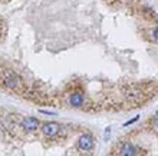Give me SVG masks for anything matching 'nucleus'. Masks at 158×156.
<instances>
[{
  "label": "nucleus",
  "mask_w": 158,
  "mask_h": 156,
  "mask_svg": "<svg viewBox=\"0 0 158 156\" xmlns=\"http://www.w3.org/2000/svg\"><path fill=\"white\" fill-rule=\"evenodd\" d=\"M3 83L7 87H12V89H15V87H17L19 85H20V79H19V76H17L15 72L6 70V72L3 73Z\"/></svg>",
  "instance_id": "nucleus-1"
},
{
  "label": "nucleus",
  "mask_w": 158,
  "mask_h": 156,
  "mask_svg": "<svg viewBox=\"0 0 158 156\" xmlns=\"http://www.w3.org/2000/svg\"><path fill=\"white\" fill-rule=\"evenodd\" d=\"M78 146H79V149H82V150H89V149H92V146H94V139H92V136L91 135H82L78 140Z\"/></svg>",
  "instance_id": "nucleus-2"
},
{
  "label": "nucleus",
  "mask_w": 158,
  "mask_h": 156,
  "mask_svg": "<svg viewBox=\"0 0 158 156\" xmlns=\"http://www.w3.org/2000/svg\"><path fill=\"white\" fill-rule=\"evenodd\" d=\"M42 130H43V133H45L46 136H55L60 130V127H59V125L56 123V122H48V123L43 125Z\"/></svg>",
  "instance_id": "nucleus-3"
},
{
  "label": "nucleus",
  "mask_w": 158,
  "mask_h": 156,
  "mask_svg": "<svg viewBox=\"0 0 158 156\" xmlns=\"http://www.w3.org/2000/svg\"><path fill=\"white\" fill-rule=\"evenodd\" d=\"M121 156H135V148H134L132 143H127L122 145V148H121V152H119Z\"/></svg>",
  "instance_id": "nucleus-4"
},
{
  "label": "nucleus",
  "mask_w": 158,
  "mask_h": 156,
  "mask_svg": "<svg viewBox=\"0 0 158 156\" xmlns=\"http://www.w3.org/2000/svg\"><path fill=\"white\" fill-rule=\"evenodd\" d=\"M38 120L35 119V118H26L25 120H23V127H25L26 130L29 132H33L38 129Z\"/></svg>",
  "instance_id": "nucleus-5"
},
{
  "label": "nucleus",
  "mask_w": 158,
  "mask_h": 156,
  "mask_svg": "<svg viewBox=\"0 0 158 156\" xmlns=\"http://www.w3.org/2000/svg\"><path fill=\"white\" fill-rule=\"evenodd\" d=\"M69 102H71L72 106H75V107L82 106V105H83V96H82V94H79V93H73V94H71Z\"/></svg>",
  "instance_id": "nucleus-6"
},
{
  "label": "nucleus",
  "mask_w": 158,
  "mask_h": 156,
  "mask_svg": "<svg viewBox=\"0 0 158 156\" xmlns=\"http://www.w3.org/2000/svg\"><path fill=\"white\" fill-rule=\"evenodd\" d=\"M138 119H139V116H135V118H134V119H131V120H129V122H125V123H124V126H128V125L134 123V122H137Z\"/></svg>",
  "instance_id": "nucleus-7"
},
{
  "label": "nucleus",
  "mask_w": 158,
  "mask_h": 156,
  "mask_svg": "<svg viewBox=\"0 0 158 156\" xmlns=\"http://www.w3.org/2000/svg\"><path fill=\"white\" fill-rule=\"evenodd\" d=\"M154 125H155V127L158 129V112L155 113V116H154Z\"/></svg>",
  "instance_id": "nucleus-8"
},
{
  "label": "nucleus",
  "mask_w": 158,
  "mask_h": 156,
  "mask_svg": "<svg viewBox=\"0 0 158 156\" xmlns=\"http://www.w3.org/2000/svg\"><path fill=\"white\" fill-rule=\"evenodd\" d=\"M154 37L158 40V27H155V29H154Z\"/></svg>",
  "instance_id": "nucleus-9"
}]
</instances>
